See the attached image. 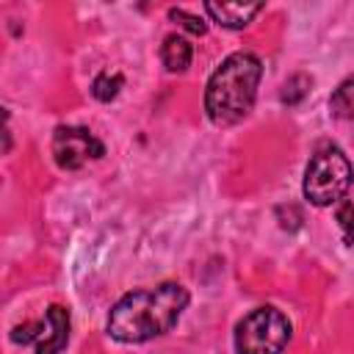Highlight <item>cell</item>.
<instances>
[{"label":"cell","instance_id":"6da1fadb","mask_svg":"<svg viewBox=\"0 0 354 354\" xmlns=\"http://www.w3.org/2000/svg\"><path fill=\"white\" fill-rule=\"evenodd\" d=\"M191 293L180 282H160L124 293L108 313V335L119 343H147L177 326Z\"/></svg>","mask_w":354,"mask_h":354},{"label":"cell","instance_id":"7a4b0ae2","mask_svg":"<svg viewBox=\"0 0 354 354\" xmlns=\"http://www.w3.org/2000/svg\"><path fill=\"white\" fill-rule=\"evenodd\" d=\"M263 80V61L254 53L227 55L205 86V113L216 127L238 124L249 116L257 100V86Z\"/></svg>","mask_w":354,"mask_h":354},{"label":"cell","instance_id":"3957f363","mask_svg":"<svg viewBox=\"0 0 354 354\" xmlns=\"http://www.w3.org/2000/svg\"><path fill=\"white\" fill-rule=\"evenodd\" d=\"M351 180H354V171L343 149L335 144H321L307 160L301 191L310 205L329 207L346 196V191L351 188Z\"/></svg>","mask_w":354,"mask_h":354},{"label":"cell","instance_id":"277c9868","mask_svg":"<svg viewBox=\"0 0 354 354\" xmlns=\"http://www.w3.org/2000/svg\"><path fill=\"white\" fill-rule=\"evenodd\" d=\"M290 321L282 310L263 304L235 324V354H282L290 340Z\"/></svg>","mask_w":354,"mask_h":354},{"label":"cell","instance_id":"5b68a950","mask_svg":"<svg viewBox=\"0 0 354 354\" xmlns=\"http://www.w3.org/2000/svg\"><path fill=\"white\" fill-rule=\"evenodd\" d=\"M14 346H33L36 354H61L69 343V310L50 304L39 321H25L11 329Z\"/></svg>","mask_w":354,"mask_h":354},{"label":"cell","instance_id":"8992f818","mask_svg":"<svg viewBox=\"0 0 354 354\" xmlns=\"http://www.w3.org/2000/svg\"><path fill=\"white\" fill-rule=\"evenodd\" d=\"M105 155V144L88 130L77 124H58L53 133V158L61 169L75 171L88 160H100Z\"/></svg>","mask_w":354,"mask_h":354},{"label":"cell","instance_id":"52a82bcc","mask_svg":"<svg viewBox=\"0 0 354 354\" xmlns=\"http://www.w3.org/2000/svg\"><path fill=\"white\" fill-rule=\"evenodd\" d=\"M263 8H266L263 3H205V14L216 25L230 28V30L246 28Z\"/></svg>","mask_w":354,"mask_h":354},{"label":"cell","instance_id":"ba28073f","mask_svg":"<svg viewBox=\"0 0 354 354\" xmlns=\"http://www.w3.org/2000/svg\"><path fill=\"white\" fill-rule=\"evenodd\" d=\"M191 58H194V44L180 36V33H169L160 44V61L166 66V72L171 75H183L188 66H191Z\"/></svg>","mask_w":354,"mask_h":354},{"label":"cell","instance_id":"9c48e42d","mask_svg":"<svg viewBox=\"0 0 354 354\" xmlns=\"http://www.w3.org/2000/svg\"><path fill=\"white\" fill-rule=\"evenodd\" d=\"M329 111L337 119H354V75L346 77L329 97Z\"/></svg>","mask_w":354,"mask_h":354},{"label":"cell","instance_id":"30bf717a","mask_svg":"<svg viewBox=\"0 0 354 354\" xmlns=\"http://www.w3.org/2000/svg\"><path fill=\"white\" fill-rule=\"evenodd\" d=\"M124 86V77L119 75V72H100L97 77H94V83H91V94L100 100V102H111L116 94H119V88Z\"/></svg>","mask_w":354,"mask_h":354},{"label":"cell","instance_id":"8fae6325","mask_svg":"<svg viewBox=\"0 0 354 354\" xmlns=\"http://www.w3.org/2000/svg\"><path fill=\"white\" fill-rule=\"evenodd\" d=\"M307 88H310V77H307V75H293V77H288L285 86H282V102L296 105V102L307 94Z\"/></svg>","mask_w":354,"mask_h":354},{"label":"cell","instance_id":"7c38bea8","mask_svg":"<svg viewBox=\"0 0 354 354\" xmlns=\"http://www.w3.org/2000/svg\"><path fill=\"white\" fill-rule=\"evenodd\" d=\"M169 19L180 22L185 30H191V33H196V36H205V33H207V22H202L199 17L188 14L185 8H169Z\"/></svg>","mask_w":354,"mask_h":354},{"label":"cell","instance_id":"4fadbf2b","mask_svg":"<svg viewBox=\"0 0 354 354\" xmlns=\"http://www.w3.org/2000/svg\"><path fill=\"white\" fill-rule=\"evenodd\" d=\"M335 216H337V224L343 230L346 243H354V202H340Z\"/></svg>","mask_w":354,"mask_h":354}]
</instances>
